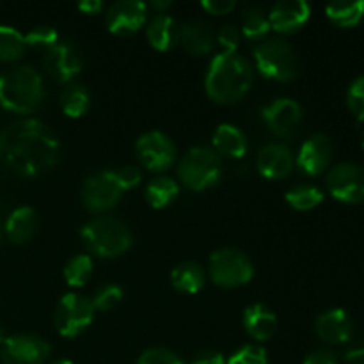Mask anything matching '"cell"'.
Returning <instances> with one entry per match:
<instances>
[{"instance_id": "obj_33", "label": "cell", "mask_w": 364, "mask_h": 364, "mask_svg": "<svg viewBox=\"0 0 364 364\" xmlns=\"http://www.w3.org/2000/svg\"><path fill=\"white\" fill-rule=\"evenodd\" d=\"M123 301V290L114 283H103L95 290L91 302L96 311H110Z\"/></svg>"}, {"instance_id": "obj_18", "label": "cell", "mask_w": 364, "mask_h": 364, "mask_svg": "<svg viewBox=\"0 0 364 364\" xmlns=\"http://www.w3.org/2000/svg\"><path fill=\"white\" fill-rule=\"evenodd\" d=\"M295 156L290 148L281 142H270L263 146L256 159V167L259 174L269 180H283L294 171Z\"/></svg>"}, {"instance_id": "obj_20", "label": "cell", "mask_w": 364, "mask_h": 364, "mask_svg": "<svg viewBox=\"0 0 364 364\" xmlns=\"http://www.w3.org/2000/svg\"><path fill=\"white\" fill-rule=\"evenodd\" d=\"M178 43H181L185 52L191 55H206L215 45V32L205 21H187L180 27Z\"/></svg>"}, {"instance_id": "obj_39", "label": "cell", "mask_w": 364, "mask_h": 364, "mask_svg": "<svg viewBox=\"0 0 364 364\" xmlns=\"http://www.w3.org/2000/svg\"><path fill=\"white\" fill-rule=\"evenodd\" d=\"M117 181H119L121 188L123 191H130V188H135L139 183H141V169L135 166H124L121 167L119 171H116Z\"/></svg>"}, {"instance_id": "obj_8", "label": "cell", "mask_w": 364, "mask_h": 364, "mask_svg": "<svg viewBox=\"0 0 364 364\" xmlns=\"http://www.w3.org/2000/svg\"><path fill=\"white\" fill-rule=\"evenodd\" d=\"M95 306L91 299L80 294H68L53 311V326L64 338H75L84 333L95 318Z\"/></svg>"}, {"instance_id": "obj_17", "label": "cell", "mask_w": 364, "mask_h": 364, "mask_svg": "<svg viewBox=\"0 0 364 364\" xmlns=\"http://www.w3.org/2000/svg\"><path fill=\"white\" fill-rule=\"evenodd\" d=\"M311 16V7L306 0H279L269 13L270 28L279 34H294Z\"/></svg>"}, {"instance_id": "obj_7", "label": "cell", "mask_w": 364, "mask_h": 364, "mask_svg": "<svg viewBox=\"0 0 364 364\" xmlns=\"http://www.w3.org/2000/svg\"><path fill=\"white\" fill-rule=\"evenodd\" d=\"M252 276H255V265L240 249L220 247L210 256V277L217 287H242L247 284Z\"/></svg>"}, {"instance_id": "obj_2", "label": "cell", "mask_w": 364, "mask_h": 364, "mask_svg": "<svg viewBox=\"0 0 364 364\" xmlns=\"http://www.w3.org/2000/svg\"><path fill=\"white\" fill-rule=\"evenodd\" d=\"M252 66L238 52H220L210 63L205 77V91L215 103L231 105L244 98L251 89Z\"/></svg>"}, {"instance_id": "obj_23", "label": "cell", "mask_w": 364, "mask_h": 364, "mask_svg": "<svg viewBox=\"0 0 364 364\" xmlns=\"http://www.w3.org/2000/svg\"><path fill=\"white\" fill-rule=\"evenodd\" d=\"M146 36H148L149 45L159 52H167L173 46H176L178 38H180V27L169 14L156 13L146 27Z\"/></svg>"}, {"instance_id": "obj_10", "label": "cell", "mask_w": 364, "mask_h": 364, "mask_svg": "<svg viewBox=\"0 0 364 364\" xmlns=\"http://www.w3.org/2000/svg\"><path fill=\"white\" fill-rule=\"evenodd\" d=\"M135 155L142 167L153 171V173H164L176 162V146L169 135L159 130H151L137 139Z\"/></svg>"}, {"instance_id": "obj_27", "label": "cell", "mask_w": 364, "mask_h": 364, "mask_svg": "<svg viewBox=\"0 0 364 364\" xmlns=\"http://www.w3.org/2000/svg\"><path fill=\"white\" fill-rule=\"evenodd\" d=\"M326 14L336 27L352 28L364 20V0H340L327 4Z\"/></svg>"}, {"instance_id": "obj_29", "label": "cell", "mask_w": 364, "mask_h": 364, "mask_svg": "<svg viewBox=\"0 0 364 364\" xmlns=\"http://www.w3.org/2000/svg\"><path fill=\"white\" fill-rule=\"evenodd\" d=\"M27 52L25 36L18 28L9 25H0V60L2 63H16Z\"/></svg>"}, {"instance_id": "obj_47", "label": "cell", "mask_w": 364, "mask_h": 364, "mask_svg": "<svg viewBox=\"0 0 364 364\" xmlns=\"http://www.w3.org/2000/svg\"><path fill=\"white\" fill-rule=\"evenodd\" d=\"M52 364H73L70 361V359H57V361H53Z\"/></svg>"}, {"instance_id": "obj_37", "label": "cell", "mask_w": 364, "mask_h": 364, "mask_svg": "<svg viewBox=\"0 0 364 364\" xmlns=\"http://www.w3.org/2000/svg\"><path fill=\"white\" fill-rule=\"evenodd\" d=\"M137 364H185V361L169 348L151 347L142 352Z\"/></svg>"}, {"instance_id": "obj_34", "label": "cell", "mask_w": 364, "mask_h": 364, "mask_svg": "<svg viewBox=\"0 0 364 364\" xmlns=\"http://www.w3.org/2000/svg\"><path fill=\"white\" fill-rule=\"evenodd\" d=\"M25 41H27V46L46 52L53 45H57L60 39L55 28L48 27V25H39V27H34L32 31H28V34L25 36Z\"/></svg>"}, {"instance_id": "obj_25", "label": "cell", "mask_w": 364, "mask_h": 364, "mask_svg": "<svg viewBox=\"0 0 364 364\" xmlns=\"http://www.w3.org/2000/svg\"><path fill=\"white\" fill-rule=\"evenodd\" d=\"M171 283L178 291L187 295H194L203 290L206 283V272L199 263L181 262L171 272Z\"/></svg>"}, {"instance_id": "obj_26", "label": "cell", "mask_w": 364, "mask_h": 364, "mask_svg": "<svg viewBox=\"0 0 364 364\" xmlns=\"http://www.w3.org/2000/svg\"><path fill=\"white\" fill-rule=\"evenodd\" d=\"M178 192H180V185L174 178L159 174L146 185L144 198L151 208H166L176 199Z\"/></svg>"}, {"instance_id": "obj_42", "label": "cell", "mask_w": 364, "mask_h": 364, "mask_svg": "<svg viewBox=\"0 0 364 364\" xmlns=\"http://www.w3.org/2000/svg\"><path fill=\"white\" fill-rule=\"evenodd\" d=\"M191 364H226L224 355L217 350H201L192 358Z\"/></svg>"}, {"instance_id": "obj_22", "label": "cell", "mask_w": 364, "mask_h": 364, "mask_svg": "<svg viewBox=\"0 0 364 364\" xmlns=\"http://www.w3.org/2000/svg\"><path fill=\"white\" fill-rule=\"evenodd\" d=\"M213 151L219 156L230 159H242L247 153V137L238 127L230 123H223L213 132Z\"/></svg>"}, {"instance_id": "obj_9", "label": "cell", "mask_w": 364, "mask_h": 364, "mask_svg": "<svg viewBox=\"0 0 364 364\" xmlns=\"http://www.w3.org/2000/svg\"><path fill=\"white\" fill-rule=\"evenodd\" d=\"M123 188L117 181L116 171H98L87 176L82 183L80 198L85 208L92 213L112 210L119 203Z\"/></svg>"}, {"instance_id": "obj_48", "label": "cell", "mask_w": 364, "mask_h": 364, "mask_svg": "<svg viewBox=\"0 0 364 364\" xmlns=\"http://www.w3.org/2000/svg\"><path fill=\"white\" fill-rule=\"evenodd\" d=\"M361 146H363V149H364V130H363V134H361Z\"/></svg>"}, {"instance_id": "obj_41", "label": "cell", "mask_w": 364, "mask_h": 364, "mask_svg": "<svg viewBox=\"0 0 364 364\" xmlns=\"http://www.w3.org/2000/svg\"><path fill=\"white\" fill-rule=\"evenodd\" d=\"M302 364H338V358L333 350L320 348V350H315L306 355Z\"/></svg>"}, {"instance_id": "obj_12", "label": "cell", "mask_w": 364, "mask_h": 364, "mask_svg": "<svg viewBox=\"0 0 364 364\" xmlns=\"http://www.w3.org/2000/svg\"><path fill=\"white\" fill-rule=\"evenodd\" d=\"M148 21V6L141 0H117L105 11V25L116 36H132Z\"/></svg>"}, {"instance_id": "obj_1", "label": "cell", "mask_w": 364, "mask_h": 364, "mask_svg": "<svg viewBox=\"0 0 364 364\" xmlns=\"http://www.w3.org/2000/svg\"><path fill=\"white\" fill-rule=\"evenodd\" d=\"M59 139L39 119H18L0 128V162L20 176L45 173L59 160Z\"/></svg>"}, {"instance_id": "obj_14", "label": "cell", "mask_w": 364, "mask_h": 364, "mask_svg": "<svg viewBox=\"0 0 364 364\" xmlns=\"http://www.w3.org/2000/svg\"><path fill=\"white\" fill-rule=\"evenodd\" d=\"M43 68L59 84H71L84 68V63L78 50L71 43L59 41L45 52Z\"/></svg>"}, {"instance_id": "obj_31", "label": "cell", "mask_w": 364, "mask_h": 364, "mask_svg": "<svg viewBox=\"0 0 364 364\" xmlns=\"http://www.w3.org/2000/svg\"><path fill=\"white\" fill-rule=\"evenodd\" d=\"M284 198H287V203L291 208L306 212V210L316 208L323 201V192L318 187H315V185L299 183L288 188Z\"/></svg>"}, {"instance_id": "obj_21", "label": "cell", "mask_w": 364, "mask_h": 364, "mask_svg": "<svg viewBox=\"0 0 364 364\" xmlns=\"http://www.w3.org/2000/svg\"><path fill=\"white\" fill-rule=\"evenodd\" d=\"M244 327L256 341H267L277 329V316L265 304H251L244 311Z\"/></svg>"}, {"instance_id": "obj_36", "label": "cell", "mask_w": 364, "mask_h": 364, "mask_svg": "<svg viewBox=\"0 0 364 364\" xmlns=\"http://www.w3.org/2000/svg\"><path fill=\"white\" fill-rule=\"evenodd\" d=\"M347 105L359 121H364V75L355 77L348 85Z\"/></svg>"}, {"instance_id": "obj_45", "label": "cell", "mask_w": 364, "mask_h": 364, "mask_svg": "<svg viewBox=\"0 0 364 364\" xmlns=\"http://www.w3.org/2000/svg\"><path fill=\"white\" fill-rule=\"evenodd\" d=\"M171 6H173V4H171L169 0H162V2H159V0H153V2L149 4V7H153V9L159 11V14H162L166 9H169Z\"/></svg>"}, {"instance_id": "obj_49", "label": "cell", "mask_w": 364, "mask_h": 364, "mask_svg": "<svg viewBox=\"0 0 364 364\" xmlns=\"http://www.w3.org/2000/svg\"><path fill=\"white\" fill-rule=\"evenodd\" d=\"M0 238H2V224H0Z\"/></svg>"}, {"instance_id": "obj_46", "label": "cell", "mask_w": 364, "mask_h": 364, "mask_svg": "<svg viewBox=\"0 0 364 364\" xmlns=\"http://www.w3.org/2000/svg\"><path fill=\"white\" fill-rule=\"evenodd\" d=\"M6 340H7L6 329H4V327L0 326V345H4V343H6Z\"/></svg>"}, {"instance_id": "obj_43", "label": "cell", "mask_w": 364, "mask_h": 364, "mask_svg": "<svg viewBox=\"0 0 364 364\" xmlns=\"http://www.w3.org/2000/svg\"><path fill=\"white\" fill-rule=\"evenodd\" d=\"M345 364H364V338L345 354Z\"/></svg>"}, {"instance_id": "obj_3", "label": "cell", "mask_w": 364, "mask_h": 364, "mask_svg": "<svg viewBox=\"0 0 364 364\" xmlns=\"http://www.w3.org/2000/svg\"><path fill=\"white\" fill-rule=\"evenodd\" d=\"M45 100V85L38 70L28 64L0 73V105L16 114H31Z\"/></svg>"}, {"instance_id": "obj_28", "label": "cell", "mask_w": 364, "mask_h": 364, "mask_svg": "<svg viewBox=\"0 0 364 364\" xmlns=\"http://www.w3.org/2000/svg\"><path fill=\"white\" fill-rule=\"evenodd\" d=\"M59 103L68 117H82L91 107V95L84 84L71 82L60 92Z\"/></svg>"}, {"instance_id": "obj_44", "label": "cell", "mask_w": 364, "mask_h": 364, "mask_svg": "<svg viewBox=\"0 0 364 364\" xmlns=\"http://www.w3.org/2000/svg\"><path fill=\"white\" fill-rule=\"evenodd\" d=\"M78 9L85 14H98L103 11L102 0H82L78 2Z\"/></svg>"}, {"instance_id": "obj_4", "label": "cell", "mask_w": 364, "mask_h": 364, "mask_svg": "<svg viewBox=\"0 0 364 364\" xmlns=\"http://www.w3.org/2000/svg\"><path fill=\"white\" fill-rule=\"evenodd\" d=\"M85 247L100 258H116L132 247V231L124 223L110 215H98L80 231Z\"/></svg>"}, {"instance_id": "obj_24", "label": "cell", "mask_w": 364, "mask_h": 364, "mask_svg": "<svg viewBox=\"0 0 364 364\" xmlns=\"http://www.w3.org/2000/svg\"><path fill=\"white\" fill-rule=\"evenodd\" d=\"M38 228L39 219L36 210L31 208V206H20V208H16L7 217L4 230H6L11 242H14V244H27L38 233Z\"/></svg>"}, {"instance_id": "obj_38", "label": "cell", "mask_w": 364, "mask_h": 364, "mask_svg": "<svg viewBox=\"0 0 364 364\" xmlns=\"http://www.w3.org/2000/svg\"><path fill=\"white\" fill-rule=\"evenodd\" d=\"M215 41L223 46V52H237L240 45V31L231 23L223 25L215 34Z\"/></svg>"}, {"instance_id": "obj_40", "label": "cell", "mask_w": 364, "mask_h": 364, "mask_svg": "<svg viewBox=\"0 0 364 364\" xmlns=\"http://www.w3.org/2000/svg\"><path fill=\"white\" fill-rule=\"evenodd\" d=\"M201 7L213 16H224V14H230L237 7V4L233 0H203Z\"/></svg>"}, {"instance_id": "obj_13", "label": "cell", "mask_w": 364, "mask_h": 364, "mask_svg": "<svg viewBox=\"0 0 364 364\" xmlns=\"http://www.w3.org/2000/svg\"><path fill=\"white\" fill-rule=\"evenodd\" d=\"M262 116L270 132L283 139L294 137L304 119L301 103L291 98H276L263 107Z\"/></svg>"}, {"instance_id": "obj_30", "label": "cell", "mask_w": 364, "mask_h": 364, "mask_svg": "<svg viewBox=\"0 0 364 364\" xmlns=\"http://www.w3.org/2000/svg\"><path fill=\"white\" fill-rule=\"evenodd\" d=\"M270 21L269 14L258 6L244 7V23H242V34L252 43H258L262 39L269 38Z\"/></svg>"}, {"instance_id": "obj_15", "label": "cell", "mask_w": 364, "mask_h": 364, "mask_svg": "<svg viewBox=\"0 0 364 364\" xmlns=\"http://www.w3.org/2000/svg\"><path fill=\"white\" fill-rule=\"evenodd\" d=\"M50 355V345L36 334H16L2 345L4 364H45Z\"/></svg>"}, {"instance_id": "obj_16", "label": "cell", "mask_w": 364, "mask_h": 364, "mask_svg": "<svg viewBox=\"0 0 364 364\" xmlns=\"http://www.w3.org/2000/svg\"><path fill=\"white\" fill-rule=\"evenodd\" d=\"M334 146L326 134H315L302 142L297 155L299 169L309 176H318L329 167L333 160Z\"/></svg>"}, {"instance_id": "obj_6", "label": "cell", "mask_w": 364, "mask_h": 364, "mask_svg": "<svg viewBox=\"0 0 364 364\" xmlns=\"http://www.w3.org/2000/svg\"><path fill=\"white\" fill-rule=\"evenodd\" d=\"M223 176V160L212 148H191L178 164V178L188 191L201 192L219 183Z\"/></svg>"}, {"instance_id": "obj_11", "label": "cell", "mask_w": 364, "mask_h": 364, "mask_svg": "<svg viewBox=\"0 0 364 364\" xmlns=\"http://www.w3.org/2000/svg\"><path fill=\"white\" fill-rule=\"evenodd\" d=\"M327 191L347 205L364 201V167L355 162H340L331 167L326 178Z\"/></svg>"}, {"instance_id": "obj_19", "label": "cell", "mask_w": 364, "mask_h": 364, "mask_svg": "<svg viewBox=\"0 0 364 364\" xmlns=\"http://www.w3.org/2000/svg\"><path fill=\"white\" fill-rule=\"evenodd\" d=\"M315 333L331 345L347 343L352 338V318L345 309L333 308L320 313L315 322Z\"/></svg>"}, {"instance_id": "obj_35", "label": "cell", "mask_w": 364, "mask_h": 364, "mask_svg": "<svg viewBox=\"0 0 364 364\" xmlns=\"http://www.w3.org/2000/svg\"><path fill=\"white\" fill-rule=\"evenodd\" d=\"M226 364H269L267 350L259 345H244L238 348Z\"/></svg>"}, {"instance_id": "obj_5", "label": "cell", "mask_w": 364, "mask_h": 364, "mask_svg": "<svg viewBox=\"0 0 364 364\" xmlns=\"http://www.w3.org/2000/svg\"><path fill=\"white\" fill-rule=\"evenodd\" d=\"M255 63L259 73L277 82H290L299 75L297 53L283 38H265L255 43Z\"/></svg>"}, {"instance_id": "obj_32", "label": "cell", "mask_w": 364, "mask_h": 364, "mask_svg": "<svg viewBox=\"0 0 364 364\" xmlns=\"http://www.w3.org/2000/svg\"><path fill=\"white\" fill-rule=\"evenodd\" d=\"M92 276V259L87 255H75L64 267V279L70 287H84Z\"/></svg>"}]
</instances>
